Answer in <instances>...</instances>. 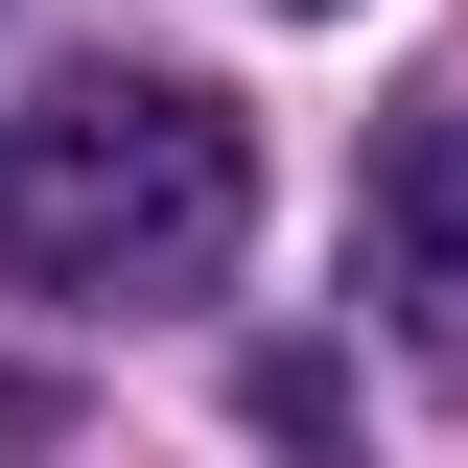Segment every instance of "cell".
I'll return each mask as SVG.
<instances>
[{"label": "cell", "mask_w": 468, "mask_h": 468, "mask_svg": "<svg viewBox=\"0 0 468 468\" xmlns=\"http://www.w3.org/2000/svg\"><path fill=\"white\" fill-rule=\"evenodd\" d=\"M234 234H258V117L211 70H70L24 141H0V258L48 304H211Z\"/></svg>", "instance_id": "6da1fadb"}, {"label": "cell", "mask_w": 468, "mask_h": 468, "mask_svg": "<svg viewBox=\"0 0 468 468\" xmlns=\"http://www.w3.org/2000/svg\"><path fill=\"white\" fill-rule=\"evenodd\" d=\"M234 399H258V445H351V375H328V351H258Z\"/></svg>", "instance_id": "3957f363"}, {"label": "cell", "mask_w": 468, "mask_h": 468, "mask_svg": "<svg viewBox=\"0 0 468 468\" xmlns=\"http://www.w3.org/2000/svg\"><path fill=\"white\" fill-rule=\"evenodd\" d=\"M399 258H421V282H468V94L399 117Z\"/></svg>", "instance_id": "7a4b0ae2"}, {"label": "cell", "mask_w": 468, "mask_h": 468, "mask_svg": "<svg viewBox=\"0 0 468 468\" xmlns=\"http://www.w3.org/2000/svg\"><path fill=\"white\" fill-rule=\"evenodd\" d=\"M282 24H351V0H282Z\"/></svg>", "instance_id": "277c9868"}]
</instances>
